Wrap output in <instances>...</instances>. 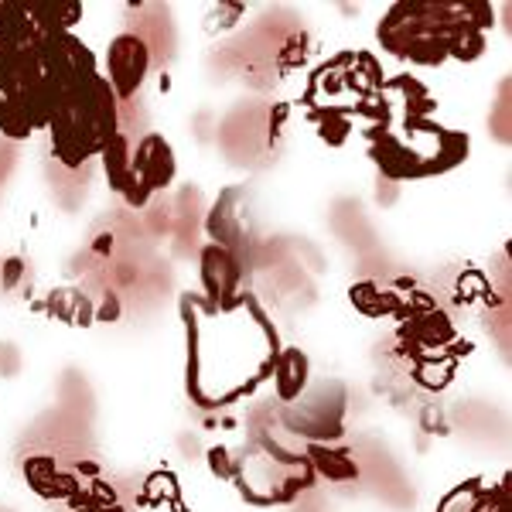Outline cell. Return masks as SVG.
Returning <instances> with one entry per match:
<instances>
[{
    "label": "cell",
    "mask_w": 512,
    "mask_h": 512,
    "mask_svg": "<svg viewBox=\"0 0 512 512\" xmlns=\"http://www.w3.org/2000/svg\"><path fill=\"white\" fill-rule=\"evenodd\" d=\"M82 21L76 4H0V134L31 140L48 123L41 41Z\"/></svg>",
    "instance_id": "3"
},
{
    "label": "cell",
    "mask_w": 512,
    "mask_h": 512,
    "mask_svg": "<svg viewBox=\"0 0 512 512\" xmlns=\"http://www.w3.org/2000/svg\"><path fill=\"white\" fill-rule=\"evenodd\" d=\"M106 181L127 198L130 205H144L147 198L175 181V151L161 134L127 140L123 130L103 151Z\"/></svg>",
    "instance_id": "7"
},
{
    "label": "cell",
    "mask_w": 512,
    "mask_h": 512,
    "mask_svg": "<svg viewBox=\"0 0 512 512\" xmlns=\"http://www.w3.org/2000/svg\"><path fill=\"white\" fill-rule=\"evenodd\" d=\"M492 11L482 4H396L379 21V45L403 62L441 65L482 52Z\"/></svg>",
    "instance_id": "4"
},
{
    "label": "cell",
    "mask_w": 512,
    "mask_h": 512,
    "mask_svg": "<svg viewBox=\"0 0 512 512\" xmlns=\"http://www.w3.org/2000/svg\"><path fill=\"white\" fill-rule=\"evenodd\" d=\"M24 478L55 512H127L117 489L86 461L31 458Z\"/></svg>",
    "instance_id": "6"
},
{
    "label": "cell",
    "mask_w": 512,
    "mask_h": 512,
    "mask_svg": "<svg viewBox=\"0 0 512 512\" xmlns=\"http://www.w3.org/2000/svg\"><path fill=\"white\" fill-rule=\"evenodd\" d=\"M468 154V137L458 130H444L437 123L417 117H400L396 127L373 140V158L393 178H420L434 171H448V164Z\"/></svg>",
    "instance_id": "5"
},
{
    "label": "cell",
    "mask_w": 512,
    "mask_h": 512,
    "mask_svg": "<svg viewBox=\"0 0 512 512\" xmlns=\"http://www.w3.org/2000/svg\"><path fill=\"white\" fill-rule=\"evenodd\" d=\"M147 69H151V48L144 38L137 35H117L106 48V82L117 93L120 103L137 96V89L144 86Z\"/></svg>",
    "instance_id": "8"
},
{
    "label": "cell",
    "mask_w": 512,
    "mask_h": 512,
    "mask_svg": "<svg viewBox=\"0 0 512 512\" xmlns=\"http://www.w3.org/2000/svg\"><path fill=\"white\" fill-rule=\"evenodd\" d=\"M188 325V393L205 407H226L253 393L277 369V328L253 294L212 297L185 294Z\"/></svg>",
    "instance_id": "1"
},
{
    "label": "cell",
    "mask_w": 512,
    "mask_h": 512,
    "mask_svg": "<svg viewBox=\"0 0 512 512\" xmlns=\"http://www.w3.org/2000/svg\"><path fill=\"white\" fill-rule=\"evenodd\" d=\"M48 86V123L52 154L65 168H82L103 158L113 137L123 130L120 99L99 72L93 48L76 31H55L41 41Z\"/></svg>",
    "instance_id": "2"
}]
</instances>
